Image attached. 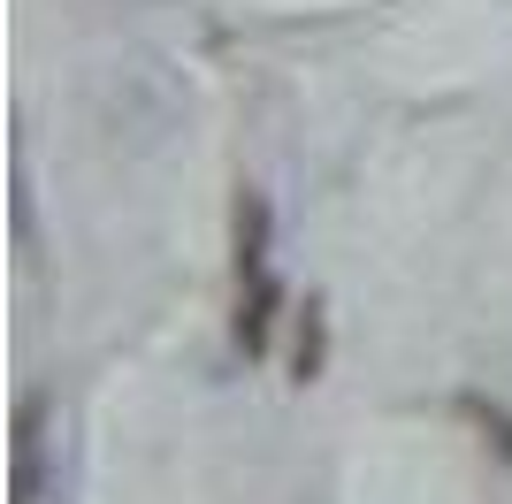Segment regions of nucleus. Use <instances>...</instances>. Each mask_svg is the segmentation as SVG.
Listing matches in <instances>:
<instances>
[{
	"label": "nucleus",
	"instance_id": "nucleus-1",
	"mask_svg": "<svg viewBox=\"0 0 512 504\" xmlns=\"http://www.w3.org/2000/svg\"><path fill=\"white\" fill-rule=\"evenodd\" d=\"M276 329V260H268V199L237 191V344L268 352Z\"/></svg>",
	"mask_w": 512,
	"mask_h": 504
},
{
	"label": "nucleus",
	"instance_id": "nucleus-2",
	"mask_svg": "<svg viewBox=\"0 0 512 504\" xmlns=\"http://www.w3.org/2000/svg\"><path fill=\"white\" fill-rule=\"evenodd\" d=\"M39 451H46V398L16 405V504H39Z\"/></svg>",
	"mask_w": 512,
	"mask_h": 504
}]
</instances>
